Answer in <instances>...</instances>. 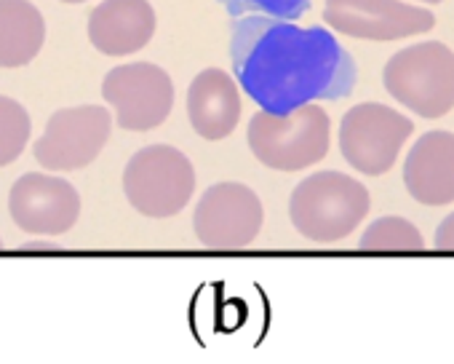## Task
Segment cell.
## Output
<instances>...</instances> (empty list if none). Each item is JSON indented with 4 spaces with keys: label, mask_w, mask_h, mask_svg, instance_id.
Here are the masks:
<instances>
[{
    "label": "cell",
    "mask_w": 454,
    "mask_h": 364,
    "mask_svg": "<svg viewBox=\"0 0 454 364\" xmlns=\"http://www.w3.org/2000/svg\"><path fill=\"white\" fill-rule=\"evenodd\" d=\"M123 194L145 218H174L195 194V169L190 158L171 145L142 147L123 169Z\"/></svg>",
    "instance_id": "obj_5"
},
{
    "label": "cell",
    "mask_w": 454,
    "mask_h": 364,
    "mask_svg": "<svg viewBox=\"0 0 454 364\" xmlns=\"http://www.w3.org/2000/svg\"><path fill=\"white\" fill-rule=\"evenodd\" d=\"M249 147L254 158L276 171L308 169L329 153L332 121L316 102L292 113L260 110L249 121Z\"/></svg>",
    "instance_id": "obj_3"
},
{
    "label": "cell",
    "mask_w": 454,
    "mask_h": 364,
    "mask_svg": "<svg viewBox=\"0 0 454 364\" xmlns=\"http://www.w3.org/2000/svg\"><path fill=\"white\" fill-rule=\"evenodd\" d=\"M20 252L22 255H35V252H51V255H57V252H62V247L59 244H51V241H27V244L20 247Z\"/></svg>",
    "instance_id": "obj_20"
},
{
    "label": "cell",
    "mask_w": 454,
    "mask_h": 364,
    "mask_svg": "<svg viewBox=\"0 0 454 364\" xmlns=\"http://www.w3.org/2000/svg\"><path fill=\"white\" fill-rule=\"evenodd\" d=\"M30 113L12 97H0V169L14 163L30 142Z\"/></svg>",
    "instance_id": "obj_17"
},
{
    "label": "cell",
    "mask_w": 454,
    "mask_h": 364,
    "mask_svg": "<svg viewBox=\"0 0 454 364\" xmlns=\"http://www.w3.org/2000/svg\"><path fill=\"white\" fill-rule=\"evenodd\" d=\"M369 191L342 171H316L289 199L292 226L316 244L348 239L369 215Z\"/></svg>",
    "instance_id": "obj_2"
},
{
    "label": "cell",
    "mask_w": 454,
    "mask_h": 364,
    "mask_svg": "<svg viewBox=\"0 0 454 364\" xmlns=\"http://www.w3.org/2000/svg\"><path fill=\"white\" fill-rule=\"evenodd\" d=\"M411 131L414 123L398 110L380 102H361L340 123V150L356 171L380 177L393 169Z\"/></svg>",
    "instance_id": "obj_6"
},
{
    "label": "cell",
    "mask_w": 454,
    "mask_h": 364,
    "mask_svg": "<svg viewBox=\"0 0 454 364\" xmlns=\"http://www.w3.org/2000/svg\"><path fill=\"white\" fill-rule=\"evenodd\" d=\"M422 4H430V6H435V4H441V0H422Z\"/></svg>",
    "instance_id": "obj_22"
},
{
    "label": "cell",
    "mask_w": 454,
    "mask_h": 364,
    "mask_svg": "<svg viewBox=\"0 0 454 364\" xmlns=\"http://www.w3.org/2000/svg\"><path fill=\"white\" fill-rule=\"evenodd\" d=\"M9 212L17 228L33 236L67 233L81 215V196L62 177L22 174L9 194Z\"/></svg>",
    "instance_id": "obj_11"
},
{
    "label": "cell",
    "mask_w": 454,
    "mask_h": 364,
    "mask_svg": "<svg viewBox=\"0 0 454 364\" xmlns=\"http://www.w3.org/2000/svg\"><path fill=\"white\" fill-rule=\"evenodd\" d=\"M265 223L260 196L241 182H219L211 186L192 215L195 239L206 249L233 252L249 247Z\"/></svg>",
    "instance_id": "obj_7"
},
{
    "label": "cell",
    "mask_w": 454,
    "mask_h": 364,
    "mask_svg": "<svg viewBox=\"0 0 454 364\" xmlns=\"http://www.w3.org/2000/svg\"><path fill=\"white\" fill-rule=\"evenodd\" d=\"M219 4L233 17L262 14V17L286 20V22L300 20L310 9V0H219Z\"/></svg>",
    "instance_id": "obj_18"
},
{
    "label": "cell",
    "mask_w": 454,
    "mask_h": 364,
    "mask_svg": "<svg viewBox=\"0 0 454 364\" xmlns=\"http://www.w3.org/2000/svg\"><path fill=\"white\" fill-rule=\"evenodd\" d=\"M358 249L369 255H414L425 249V241L409 220L380 218L364 231Z\"/></svg>",
    "instance_id": "obj_16"
},
{
    "label": "cell",
    "mask_w": 454,
    "mask_h": 364,
    "mask_svg": "<svg viewBox=\"0 0 454 364\" xmlns=\"http://www.w3.org/2000/svg\"><path fill=\"white\" fill-rule=\"evenodd\" d=\"M102 97L115 107V121L126 131L158 129L174 107V81L150 62L113 67L102 81Z\"/></svg>",
    "instance_id": "obj_9"
},
{
    "label": "cell",
    "mask_w": 454,
    "mask_h": 364,
    "mask_svg": "<svg viewBox=\"0 0 454 364\" xmlns=\"http://www.w3.org/2000/svg\"><path fill=\"white\" fill-rule=\"evenodd\" d=\"M155 25L147 0H105L89 17V41L107 57H129L153 41Z\"/></svg>",
    "instance_id": "obj_13"
},
{
    "label": "cell",
    "mask_w": 454,
    "mask_h": 364,
    "mask_svg": "<svg viewBox=\"0 0 454 364\" xmlns=\"http://www.w3.org/2000/svg\"><path fill=\"white\" fill-rule=\"evenodd\" d=\"M43 41L46 22L30 0H0V67L30 65Z\"/></svg>",
    "instance_id": "obj_15"
},
{
    "label": "cell",
    "mask_w": 454,
    "mask_h": 364,
    "mask_svg": "<svg viewBox=\"0 0 454 364\" xmlns=\"http://www.w3.org/2000/svg\"><path fill=\"white\" fill-rule=\"evenodd\" d=\"M113 118L102 105H78L57 110L33 153L49 171H75L97 161L110 142Z\"/></svg>",
    "instance_id": "obj_8"
},
{
    "label": "cell",
    "mask_w": 454,
    "mask_h": 364,
    "mask_svg": "<svg viewBox=\"0 0 454 364\" xmlns=\"http://www.w3.org/2000/svg\"><path fill=\"white\" fill-rule=\"evenodd\" d=\"M231 59L247 97L268 113H292L316 99L334 102L358 83L353 57L329 30L262 14L236 22Z\"/></svg>",
    "instance_id": "obj_1"
},
{
    "label": "cell",
    "mask_w": 454,
    "mask_h": 364,
    "mask_svg": "<svg viewBox=\"0 0 454 364\" xmlns=\"http://www.w3.org/2000/svg\"><path fill=\"white\" fill-rule=\"evenodd\" d=\"M403 186L409 196L422 207L454 204V134L427 131L422 134L403 163Z\"/></svg>",
    "instance_id": "obj_12"
},
{
    "label": "cell",
    "mask_w": 454,
    "mask_h": 364,
    "mask_svg": "<svg viewBox=\"0 0 454 364\" xmlns=\"http://www.w3.org/2000/svg\"><path fill=\"white\" fill-rule=\"evenodd\" d=\"M187 118L198 137L219 142L231 137L241 118V94L236 78L208 67L198 73L187 89Z\"/></svg>",
    "instance_id": "obj_14"
},
{
    "label": "cell",
    "mask_w": 454,
    "mask_h": 364,
    "mask_svg": "<svg viewBox=\"0 0 454 364\" xmlns=\"http://www.w3.org/2000/svg\"><path fill=\"white\" fill-rule=\"evenodd\" d=\"M62 4H86V0H62Z\"/></svg>",
    "instance_id": "obj_21"
},
{
    "label": "cell",
    "mask_w": 454,
    "mask_h": 364,
    "mask_svg": "<svg viewBox=\"0 0 454 364\" xmlns=\"http://www.w3.org/2000/svg\"><path fill=\"white\" fill-rule=\"evenodd\" d=\"M438 252H454V212L435 228V239H433Z\"/></svg>",
    "instance_id": "obj_19"
},
{
    "label": "cell",
    "mask_w": 454,
    "mask_h": 364,
    "mask_svg": "<svg viewBox=\"0 0 454 364\" xmlns=\"http://www.w3.org/2000/svg\"><path fill=\"white\" fill-rule=\"evenodd\" d=\"M324 22L342 36L387 44L433 30L435 17L401 0H326Z\"/></svg>",
    "instance_id": "obj_10"
},
{
    "label": "cell",
    "mask_w": 454,
    "mask_h": 364,
    "mask_svg": "<svg viewBox=\"0 0 454 364\" xmlns=\"http://www.w3.org/2000/svg\"><path fill=\"white\" fill-rule=\"evenodd\" d=\"M382 83L419 118H441L454 107V51L438 41L401 49L387 59Z\"/></svg>",
    "instance_id": "obj_4"
},
{
    "label": "cell",
    "mask_w": 454,
    "mask_h": 364,
    "mask_svg": "<svg viewBox=\"0 0 454 364\" xmlns=\"http://www.w3.org/2000/svg\"><path fill=\"white\" fill-rule=\"evenodd\" d=\"M0 252H4V241H0Z\"/></svg>",
    "instance_id": "obj_23"
}]
</instances>
